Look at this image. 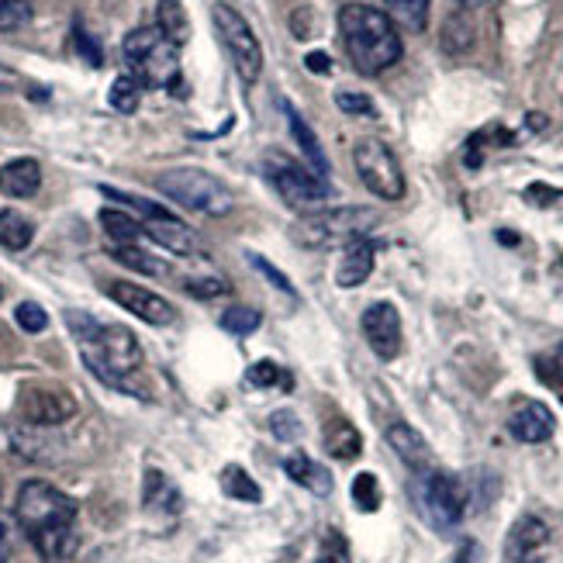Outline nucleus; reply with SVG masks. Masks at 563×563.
<instances>
[{
    "instance_id": "obj_1",
    "label": "nucleus",
    "mask_w": 563,
    "mask_h": 563,
    "mask_svg": "<svg viewBox=\"0 0 563 563\" xmlns=\"http://www.w3.org/2000/svg\"><path fill=\"white\" fill-rule=\"evenodd\" d=\"M14 516L42 560L59 563L69 560L73 550H77V501L48 481L21 484Z\"/></svg>"
},
{
    "instance_id": "obj_2",
    "label": "nucleus",
    "mask_w": 563,
    "mask_h": 563,
    "mask_svg": "<svg viewBox=\"0 0 563 563\" xmlns=\"http://www.w3.org/2000/svg\"><path fill=\"white\" fill-rule=\"evenodd\" d=\"M66 322L80 342V356L87 363V371L108 387L132 390L135 395L132 380L142 371V342L135 339V332L125 325H101L97 318L84 311H69Z\"/></svg>"
},
{
    "instance_id": "obj_3",
    "label": "nucleus",
    "mask_w": 563,
    "mask_h": 563,
    "mask_svg": "<svg viewBox=\"0 0 563 563\" xmlns=\"http://www.w3.org/2000/svg\"><path fill=\"white\" fill-rule=\"evenodd\" d=\"M339 32H342V42H346V56L353 69L363 73V77H380V73L395 66L405 53L398 24L371 4L342 8Z\"/></svg>"
},
{
    "instance_id": "obj_4",
    "label": "nucleus",
    "mask_w": 563,
    "mask_h": 563,
    "mask_svg": "<svg viewBox=\"0 0 563 563\" xmlns=\"http://www.w3.org/2000/svg\"><path fill=\"white\" fill-rule=\"evenodd\" d=\"M121 56H125L129 77H135L142 87L187 97V87L180 84V48L169 42L156 24L125 35V42H121Z\"/></svg>"
},
{
    "instance_id": "obj_5",
    "label": "nucleus",
    "mask_w": 563,
    "mask_h": 563,
    "mask_svg": "<svg viewBox=\"0 0 563 563\" xmlns=\"http://www.w3.org/2000/svg\"><path fill=\"white\" fill-rule=\"evenodd\" d=\"M374 225H377V211L371 208H318L301 214L294 222L290 235L305 250H332L366 239V232Z\"/></svg>"
},
{
    "instance_id": "obj_6",
    "label": "nucleus",
    "mask_w": 563,
    "mask_h": 563,
    "mask_svg": "<svg viewBox=\"0 0 563 563\" xmlns=\"http://www.w3.org/2000/svg\"><path fill=\"white\" fill-rule=\"evenodd\" d=\"M156 190L174 205H180L187 211H198V214H208V218H222L235 208V194L214 174L198 169V166L166 169V174L156 177Z\"/></svg>"
},
{
    "instance_id": "obj_7",
    "label": "nucleus",
    "mask_w": 563,
    "mask_h": 563,
    "mask_svg": "<svg viewBox=\"0 0 563 563\" xmlns=\"http://www.w3.org/2000/svg\"><path fill=\"white\" fill-rule=\"evenodd\" d=\"M411 501L419 508V516L439 532L456 529L463 522V516H467V487H463L453 474L435 471V467L415 474Z\"/></svg>"
},
{
    "instance_id": "obj_8",
    "label": "nucleus",
    "mask_w": 563,
    "mask_h": 563,
    "mask_svg": "<svg viewBox=\"0 0 563 563\" xmlns=\"http://www.w3.org/2000/svg\"><path fill=\"white\" fill-rule=\"evenodd\" d=\"M266 177H271L274 190L284 198V205L298 208V211H318V208H329L332 198V187L325 177H318L314 169L294 163L280 153L266 156Z\"/></svg>"
},
{
    "instance_id": "obj_9",
    "label": "nucleus",
    "mask_w": 563,
    "mask_h": 563,
    "mask_svg": "<svg viewBox=\"0 0 563 563\" xmlns=\"http://www.w3.org/2000/svg\"><path fill=\"white\" fill-rule=\"evenodd\" d=\"M211 21H214V32H218V38H222L235 73H239V80L242 84H256L260 73H263V48H260V38L250 29V21L229 4H214Z\"/></svg>"
},
{
    "instance_id": "obj_10",
    "label": "nucleus",
    "mask_w": 563,
    "mask_h": 563,
    "mask_svg": "<svg viewBox=\"0 0 563 563\" xmlns=\"http://www.w3.org/2000/svg\"><path fill=\"white\" fill-rule=\"evenodd\" d=\"M353 166L363 187L377 194L380 201H401L405 198V169L390 145L380 139H360L353 150Z\"/></svg>"
},
{
    "instance_id": "obj_11",
    "label": "nucleus",
    "mask_w": 563,
    "mask_h": 563,
    "mask_svg": "<svg viewBox=\"0 0 563 563\" xmlns=\"http://www.w3.org/2000/svg\"><path fill=\"white\" fill-rule=\"evenodd\" d=\"M73 411H77V401L63 387L32 384L21 390V415L32 426H63L66 419H73Z\"/></svg>"
},
{
    "instance_id": "obj_12",
    "label": "nucleus",
    "mask_w": 563,
    "mask_h": 563,
    "mask_svg": "<svg viewBox=\"0 0 563 563\" xmlns=\"http://www.w3.org/2000/svg\"><path fill=\"white\" fill-rule=\"evenodd\" d=\"M108 294H111V301H114V305H121L129 314L142 318V322H150V325H156V329H166V325H174V322H177V308L169 305L166 298H159V294L139 287V284L114 280V284L108 287Z\"/></svg>"
},
{
    "instance_id": "obj_13",
    "label": "nucleus",
    "mask_w": 563,
    "mask_h": 563,
    "mask_svg": "<svg viewBox=\"0 0 563 563\" xmlns=\"http://www.w3.org/2000/svg\"><path fill=\"white\" fill-rule=\"evenodd\" d=\"M360 325H363L366 346L374 350L377 360H395L401 353V314L395 305H387V301L371 305L363 311Z\"/></svg>"
},
{
    "instance_id": "obj_14",
    "label": "nucleus",
    "mask_w": 563,
    "mask_h": 563,
    "mask_svg": "<svg viewBox=\"0 0 563 563\" xmlns=\"http://www.w3.org/2000/svg\"><path fill=\"white\" fill-rule=\"evenodd\" d=\"M550 540H553V532L540 516H522L508 529L505 553L511 563H543L550 553Z\"/></svg>"
},
{
    "instance_id": "obj_15",
    "label": "nucleus",
    "mask_w": 563,
    "mask_h": 563,
    "mask_svg": "<svg viewBox=\"0 0 563 563\" xmlns=\"http://www.w3.org/2000/svg\"><path fill=\"white\" fill-rule=\"evenodd\" d=\"M508 432L511 439H519V443H547V439L556 432V419L553 411L540 401H519L516 411L508 415Z\"/></svg>"
},
{
    "instance_id": "obj_16",
    "label": "nucleus",
    "mask_w": 563,
    "mask_h": 563,
    "mask_svg": "<svg viewBox=\"0 0 563 563\" xmlns=\"http://www.w3.org/2000/svg\"><path fill=\"white\" fill-rule=\"evenodd\" d=\"M145 235H150L156 246L169 250V253H177V256H194V253H201V239L194 229H187L180 218L174 214H159V218H145L142 222Z\"/></svg>"
},
{
    "instance_id": "obj_17",
    "label": "nucleus",
    "mask_w": 563,
    "mask_h": 563,
    "mask_svg": "<svg viewBox=\"0 0 563 563\" xmlns=\"http://www.w3.org/2000/svg\"><path fill=\"white\" fill-rule=\"evenodd\" d=\"M142 508L150 511V516H156V519H177L180 508H184L177 484L169 481L163 471H156V467L145 471V481H142Z\"/></svg>"
},
{
    "instance_id": "obj_18",
    "label": "nucleus",
    "mask_w": 563,
    "mask_h": 563,
    "mask_svg": "<svg viewBox=\"0 0 563 563\" xmlns=\"http://www.w3.org/2000/svg\"><path fill=\"white\" fill-rule=\"evenodd\" d=\"M42 187V166L35 159H11L0 166V194L14 201L35 198Z\"/></svg>"
},
{
    "instance_id": "obj_19",
    "label": "nucleus",
    "mask_w": 563,
    "mask_h": 563,
    "mask_svg": "<svg viewBox=\"0 0 563 563\" xmlns=\"http://www.w3.org/2000/svg\"><path fill=\"white\" fill-rule=\"evenodd\" d=\"M374 256H377V250H374L371 239L350 242L346 253H342V260H339L335 284L339 287H360V284H366V280H371V274H374Z\"/></svg>"
},
{
    "instance_id": "obj_20",
    "label": "nucleus",
    "mask_w": 563,
    "mask_h": 563,
    "mask_svg": "<svg viewBox=\"0 0 563 563\" xmlns=\"http://www.w3.org/2000/svg\"><path fill=\"white\" fill-rule=\"evenodd\" d=\"M387 446L395 450L415 474L432 467V450H429V443L422 439V432H415V429L405 426V422H395V426L387 429Z\"/></svg>"
},
{
    "instance_id": "obj_21",
    "label": "nucleus",
    "mask_w": 563,
    "mask_h": 563,
    "mask_svg": "<svg viewBox=\"0 0 563 563\" xmlns=\"http://www.w3.org/2000/svg\"><path fill=\"white\" fill-rule=\"evenodd\" d=\"M284 474H287L294 484L308 487V492L318 495V498L332 495V474H329L318 460H311L308 453H290V456L284 460Z\"/></svg>"
},
{
    "instance_id": "obj_22",
    "label": "nucleus",
    "mask_w": 563,
    "mask_h": 563,
    "mask_svg": "<svg viewBox=\"0 0 563 563\" xmlns=\"http://www.w3.org/2000/svg\"><path fill=\"white\" fill-rule=\"evenodd\" d=\"M284 114H287V125H290L294 142H298L301 156L308 159V169H314L318 177H325V180H329V159H325L322 142H318V135L311 132V125H308V121H305L298 111H294V108H287V104H284Z\"/></svg>"
},
{
    "instance_id": "obj_23",
    "label": "nucleus",
    "mask_w": 563,
    "mask_h": 563,
    "mask_svg": "<svg viewBox=\"0 0 563 563\" xmlns=\"http://www.w3.org/2000/svg\"><path fill=\"white\" fill-rule=\"evenodd\" d=\"M322 443H325V453L332 460H342V463H350L363 453V435L356 432L353 422L346 419H332L325 426V435H322Z\"/></svg>"
},
{
    "instance_id": "obj_24",
    "label": "nucleus",
    "mask_w": 563,
    "mask_h": 563,
    "mask_svg": "<svg viewBox=\"0 0 563 563\" xmlns=\"http://www.w3.org/2000/svg\"><path fill=\"white\" fill-rule=\"evenodd\" d=\"M156 29L174 42L177 48L190 38V21L180 0H159L156 4Z\"/></svg>"
},
{
    "instance_id": "obj_25",
    "label": "nucleus",
    "mask_w": 563,
    "mask_h": 563,
    "mask_svg": "<svg viewBox=\"0 0 563 563\" xmlns=\"http://www.w3.org/2000/svg\"><path fill=\"white\" fill-rule=\"evenodd\" d=\"M32 239H35V225L29 218L18 211H0V246L11 253H21L32 246Z\"/></svg>"
},
{
    "instance_id": "obj_26",
    "label": "nucleus",
    "mask_w": 563,
    "mask_h": 563,
    "mask_svg": "<svg viewBox=\"0 0 563 563\" xmlns=\"http://www.w3.org/2000/svg\"><path fill=\"white\" fill-rule=\"evenodd\" d=\"M101 229L108 232V239L118 242V246H139V239L145 235L142 222H135L129 211H114V208L101 211Z\"/></svg>"
},
{
    "instance_id": "obj_27",
    "label": "nucleus",
    "mask_w": 563,
    "mask_h": 563,
    "mask_svg": "<svg viewBox=\"0 0 563 563\" xmlns=\"http://www.w3.org/2000/svg\"><path fill=\"white\" fill-rule=\"evenodd\" d=\"M222 492H225L232 501H246V505H260V501H263L260 484L250 477L246 467H239V463H232V467L222 471Z\"/></svg>"
},
{
    "instance_id": "obj_28",
    "label": "nucleus",
    "mask_w": 563,
    "mask_h": 563,
    "mask_svg": "<svg viewBox=\"0 0 563 563\" xmlns=\"http://www.w3.org/2000/svg\"><path fill=\"white\" fill-rule=\"evenodd\" d=\"M384 4H387V18L395 24H405L411 32H422L429 21L432 0H384Z\"/></svg>"
},
{
    "instance_id": "obj_29",
    "label": "nucleus",
    "mask_w": 563,
    "mask_h": 563,
    "mask_svg": "<svg viewBox=\"0 0 563 563\" xmlns=\"http://www.w3.org/2000/svg\"><path fill=\"white\" fill-rule=\"evenodd\" d=\"M111 256H114L121 266H129V271L145 274V277H163V274H166V266H163L156 256H150L145 250H139V246H114Z\"/></svg>"
},
{
    "instance_id": "obj_30",
    "label": "nucleus",
    "mask_w": 563,
    "mask_h": 563,
    "mask_svg": "<svg viewBox=\"0 0 563 563\" xmlns=\"http://www.w3.org/2000/svg\"><path fill=\"white\" fill-rule=\"evenodd\" d=\"M246 380H250L253 387H260V390H271V387L290 390V387H294L290 374L284 371V366H277L274 360H260V363H253V366H250V374H246Z\"/></svg>"
},
{
    "instance_id": "obj_31",
    "label": "nucleus",
    "mask_w": 563,
    "mask_h": 563,
    "mask_svg": "<svg viewBox=\"0 0 563 563\" xmlns=\"http://www.w3.org/2000/svg\"><path fill=\"white\" fill-rule=\"evenodd\" d=\"M142 84L135 77H129V73H121V77L111 84V108L121 111V114H132L139 111V101H142Z\"/></svg>"
},
{
    "instance_id": "obj_32",
    "label": "nucleus",
    "mask_w": 563,
    "mask_h": 563,
    "mask_svg": "<svg viewBox=\"0 0 563 563\" xmlns=\"http://www.w3.org/2000/svg\"><path fill=\"white\" fill-rule=\"evenodd\" d=\"M263 322V314L250 305H232L225 314H222V329L232 332V335H253Z\"/></svg>"
},
{
    "instance_id": "obj_33",
    "label": "nucleus",
    "mask_w": 563,
    "mask_h": 563,
    "mask_svg": "<svg viewBox=\"0 0 563 563\" xmlns=\"http://www.w3.org/2000/svg\"><path fill=\"white\" fill-rule=\"evenodd\" d=\"M314 563H353L346 536H342L339 529H329V532L322 536V540H318Z\"/></svg>"
},
{
    "instance_id": "obj_34",
    "label": "nucleus",
    "mask_w": 563,
    "mask_h": 563,
    "mask_svg": "<svg viewBox=\"0 0 563 563\" xmlns=\"http://www.w3.org/2000/svg\"><path fill=\"white\" fill-rule=\"evenodd\" d=\"M353 505L360 511H377L380 508V484L374 474H356L353 481Z\"/></svg>"
},
{
    "instance_id": "obj_35",
    "label": "nucleus",
    "mask_w": 563,
    "mask_h": 563,
    "mask_svg": "<svg viewBox=\"0 0 563 563\" xmlns=\"http://www.w3.org/2000/svg\"><path fill=\"white\" fill-rule=\"evenodd\" d=\"M32 18V0H0V32H18Z\"/></svg>"
},
{
    "instance_id": "obj_36",
    "label": "nucleus",
    "mask_w": 563,
    "mask_h": 563,
    "mask_svg": "<svg viewBox=\"0 0 563 563\" xmlns=\"http://www.w3.org/2000/svg\"><path fill=\"white\" fill-rule=\"evenodd\" d=\"M14 322H18L21 332L38 335V332L48 329V314H45V308L35 305V301H21V305L14 308Z\"/></svg>"
},
{
    "instance_id": "obj_37",
    "label": "nucleus",
    "mask_w": 563,
    "mask_h": 563,
    "mask_svg": "<svg viewBox=\"0 0 563 563\" xmlns=\"http://www.w3.org/2000/svg\"><path fill=\"white\" fill-rule=\"evenodd\" d=\"M271 432H274V439H280V443H298L305 426H301V419L294 411L280 408V411L271 415Z\"/></svg>"
},
{
    "instance_id": "obj_38",
    "label": "nucleus",
    "mask_w": 563,
    "mask_h": 563,
    "mask_svg": "<svg viewBox=\"0 0 563 563\" xmlns=\"http://www.w3.org/2000/svg\"><path fill=\"white\" fill-rule=\"evenodd\" d=\"M536 374L547 387H563V342L550 353V356H540L536 360Z\"/></svg>"
},
{
    "instance_id": "obj_39",
    "label": "nucleus",
    "mask_w": 563,
    "mask_h": 563,
    "mask_svg": "<svg viewBox=\"0 0 563 563\" xmlns=\"http://www.w3.org/2000/svg\"><path fill=\"white\" fill-rule=\"evenodd\" d=\"M184 287L194 298H218V294H229V280L218 274H201V277H187Z\"/></svg>"
},
{
    "instance_id": "obj_40",
    "label": "nucleus",
    "mask_w": 563,
    "mask_h": 563,
    "mask_svg": "<svg viewBox=\"0 0 563 563\" xmlns=\"http://www.w3.org/2000/svg\"><path fill=\"white\" fill-rule=\"evenodd\" d=\"M250 263H253V271L263 277V280H271L280 294H287V298H294V294H298V290H294V284L277 271V266L271 263V260H263V256H256V253H250Z\"/></svg>"
},
{
    "instance_id": "obj_41",
    "label": "nucleus",
    "mask_w": 563,
    "mask_h": 563,
    "mask_svg": "<svg viewBox=\"0 0 563 563\" xmlns=\"http://www.w3.org/2000/svg\"><path fill=\"white\" fill-rule=\"evenodd\" d=\"M335 104H339V111H346V114H363V118H371V114H374L371 97H366V93H356V90H339V93H335Z\"/></svg>"
},
{
    "instance_id": "obj_42",
    "label": "nucleus",
    "mask_w": 563,
    "mask_h": 563,
    "mask_svg": "<svg viewBox=\"0 0 563 563\" xmlns=\"http://www.w3.org/2000/svg\"><path fill=\"white\" fill-rule=\"evenodd\" d=\"M73 45H77V53H80L90 66H101V63H104V53H101V48H97V42L80 29V24H77V29H73Z\"/></svg>"
},
{
    "instance_id": "obj_43",
    "label": "nucleus",
    "mask_w": 563,
    "mask_h": 563,
    "mask_svg": "<svg viewBox=\"0 0 563 563\" xmlns=\"http://www.w3.org/2000/svg\"><path fill=\"white\" fill-rule=\"evenodd\" d=\"M305 66L314 73V77H329V73H332V56L329 53H308Z\"/></svg>"
},
{
    "instance_id": "obj_44",
    "label": "nucleus",
    "mask_w": 563,
    "mask_h": 563,
    "mask_svg": "<svg viewBox=\"0 0 563 563\" xmlns=\"http://www.w3.org/2000/svg\"><path fill=\"white\" fill-rule=\"evenodd\" d=\"M560 194H563V190H553V187H543V184H532V187L526 190V198L536 201V205H553V201H560Z\"/></svg>"
},
{
    "instance_id": "obj_45",
    "label": "nucleus",
    "mask_w": 563,
    "mask_h": 563,
    "mask_svg": "<svg viewBox=\"0 0 563 563\" xmlns=\"http://www.w3.org/2000/svg\"><path fill=\"white\" fill-rule=\"evenodd\" d=\"M0 563H11V529L0 519Z\"/></svg>"
},
{
    "instance_id": "obj_46",
    "label": "nucleus",
    "mask_w": 563,
    "mask_h": 563,
    "mask_svg": "<svg viewBox=\"0 0 563 563\" xmlns=\"http://www.w3.org/2000/svg\"><path fill=\"white\" fill-rule=\"evenodd\" d=\"M14 87H18V73L8 69V66H0V93H4V90H14Z\"/></svg>"
},
{
    "instance_id": "obj_47",
    "label": "nucleus",
    "mask_w": 563,
    "mask_h": 563,
    "mask_svg": "<svg viewBox=\"0 0 563 563\" xmlns=\"http://www.w3.org/2000/svg\"><path fill=\"white\" fill-rule=\"evenodd\" d=\"M474 560V547H463L460 553H456V560L453 563H471Z\"/></svg>"
},
{
    "instance_id": "obj_48",
    "label": "nucleus",
    "mask_w": 563,
    "mask_h": 563,
    "mask_svg": "<svg viewBox=\"0 0 563 563\" xmlns=\"http://www.w3.org/2000/svg\"><path fill=\"white\" fill-rule=\"evenodd\" d=\"M460 4H481V0H460Z\"/></svg>"
},
{
    "instance_id": "obj_49",
    "label": "nucleus",
    "mask_w": 563,
    "mask_h": 563,
    "mask_svg": "<svg viewBox=\"0 0 563 563\" xmlns=\"http://www.w3.org/2000/svg\"><path fill=\"white\" fill-rule=\"evenodd\" d=\"M0 301H4V287H0Z\"/></svg>"
},
{
    "instance_id": "obj_50",
    "label": "nucleus",
    "mask_w": 563,
    "mask_h": 563,
    "mask_svg": "<svg viewBox=\"0 0 563 563\" xmlns=\"http://www.w3.org/2000/svg\"><path fill=\"white\" fill-rule=\"evenodd\" d=\"M560 266H563V260H560Z\"/></svg>"
}]
</instances>
